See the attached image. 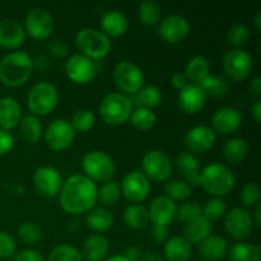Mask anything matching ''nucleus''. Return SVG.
Masks as SVG:
<instances>
[{
  "label": "nucleus",
  "mask_w": 261,
  "mask_h": 261,
  "mask_svg": "<svg viewBox=\"0 0 261 261\" xmlns=\"http://www.w3.org/2000/svg\"><path fill=\"white\" fill-rule=\"evenodd\" d=\"M98 201V188L83 173H74L66 178L59 194V203L71 216L87 214Z\"/></svg>",
  "instance_id": "nucleus-1"
},
{
  "label": "nucleus",
  "mask_w": 261,
  "mask_h": 261,
  "mask_svg": "<svg viewBox=\"0 0 261 261\" xmlns=\"http://www.w3.org/2000/svg\"><path fill=\"white\" fill-rule=\"evenodd\" d=\"M32 73V58L25 51L8 53L0 61V82L9 88L24 86Z\"/></svg>",
  "instance_id": "nucleus-2"
},
{
  "label": "nucleus",
  "mask_w": 261,
  "mask_h": 261,
  "mask_svg": "<svg viewBox=\"0 0 261 261\" xmlns=\"http://www.w3.org/2000/svg\"><path fill=\"white\" fill-rule=\"evenodd\" d=\"M236 178L233 172L228 166L223 163L213 162L200 171L199 177V186L203 188L204 191L216 198H223V196L231 194L233 190Z\"/></svg>",
  "instance_id": "nucleus-3"
},
{
  "label": "nucleus",
  "mask_w": 261,
  "mask_h": 261,
  "mask_svg": "<svg viewBox=\"0 0 261 261\" xmlns=\"http://www.w3.org/2000/svg\"><path fill=\"white\" fill-rule=\"evenodd\" d=\"M134 103L132 98L121 92H111L99 102L98 114L102 121L111 126H120L129 121Z\"/></svg>",
  "instance_id": "nucleus-4"
},
{
  "label": "nucleus",
  "mask_w": 261,
  "mask_h": 261,
  "mask_svg": "<svg viewBox=\"0 0 261 261\" xmlns=\"http://www.w3.org/2000/svg\"><path fill=\"white\" fill-rule=\"evenodd\" d=\"M79 54L97 61L106 58L111 51V40L96 28H83L75 36Z\"/></svg>",
  "instance_id": "nucleus-5"
},
{
  "label": "nucleus",
  "mask_w": 261,
  "mask_h": 261,
  "mask_svg": "<svg viewBox=\"0 0 261 261\" xmlns=\"http://www.w3.org/2000/svg\"><path fill=\"white\" fill-rule=\"evenodd\" d=\"M83 175L96 182H107L114 178L116 166L109 153L103 150H89L82 160Z\"/></svg>",
  "instance_id": "nucleus-6"
},
{
  "label": "nucleus",
  "mask_w": 261,
  "mask_h": 261,
  "mask_svg": "<svg viewBox=\"0 0 261 261\" xmlns=\"http://www.w3.org/2000/svg\"><path fill=\"white\" fill-rule=\"evenodd\" d=\"M58 88L50 82H40L31 88L27 97L28 110L35 116H47L58 107Z\"/></svg>",
  "instance_id": "nucleus-7"
},
{
  "label": "nucleus",
  "mask_w": 261,
  "mask_h": 261,
  "mask_svg": "<svg viewBox=\"0 0 261 261\" xmlns=\"http://www.w3.org/2000/svg\"><path fill=\"white\" fill-rule=\"evenodd\" d=\"M112 78L115 86L126 96H134L137 92H139V89L144 86L145 81L142 69L129 60H122L116 64Z\"/></svg>",
  "instance_id": "nucleus-8"
},
{
  "label": "nucleus",
  "mask_w": 261,
  "mask_h": 261,
  "mask_svg": "<svg viewBox=\"0 0 261 261\" xmlns=\"http://www.w3.org/2000/svg\"><path fill=\"white\" fill-rule=\"evenodd\" d=\"M173 171V163L167 153L152 149L142 158V172L153 182H167Z\"/></svg>",
  "instance_id": "nucleus-9"
},
{
  "label": "nucleus",
  "mask_w": 261,
  "mask_h": 261,
  "mask_svg": "<svg viewBox=\"0 0 261 261\" xmlns=\"http://www.w3.org/2000/svg\"><path fill=\"white\" fill-rule=\"evenodd\" d=\"M222 65L227 79L234 83H240L251 75L254 60L247 51L242 48H232L224 55Z\"/></svg>",
  "instance_id": "nucleus-10"
},
{
  "label": "nucleus",
  "mask_w": 261,
  "mask_h": 261,
  "mask_svg": "<svg viewBox=\"0 0 261 261\" xmlns=\"http://www.w3.org/2000/svg\"><path fill=\"white\" fill-rule=\"evenodd\" d=\"M25 35L35 41H46L51 37L55 28V22L47 9L41 7L32 8L24 19Z\"/></svg>",
  "instance_id": "nucleus-11"
},
{
  "label": "nucleus",
  "mask_w": 261,
  "mask_h": 261,
  "mask_svg": "<svg viewBox=\"0 0 261 261\" xmlns=\"http://www.w3.org/2000/svg\"><path fill=\"white\" fill-rule=\"evenodd\" d=\"M43 137L47 147L55 152H64L71 147L75 139V132L70 121L65 119H55L43 130Z\"/></svg>",
  "instance_id": "nucleus-12"
},
{
  "label": "nucleus",
  "mask_w": 261,
  "mask_h": 261,
  "mask_svg": "<svg viewBox=\"0 0 261 261\" xmlns=\"http://www.w3.org/2000/svg\"><path fill=\"white\" fill-rule=\"evenodd\" d=\"M121 195L132 204H142L150 193V181L139 170L130 171L120 182Z\"/></svg>",
  "instance_id": "nucleus-13"
},
{
  "label": "nucleus",
  "mask_w": 261,
  "mask_h": 261,
  "mask_svg": "<svg viewBox=\"0 0 261 261\" xmlns=\"http://www.w3.org/2000/svg\"><path fill=\"white\" fill-rule=\"evenodd\" d=\"M65 71L68 78L79 86L93 82L98 73L96 61L91 60L82 54H75L68 59L65 64Z\"/></svg>",
  "instance_id": "nucleus-14"
},
{
  "label": "nucleus",
  "mask_w": 261,
  "mask_h": 261,
  "mask_svg": "<svg viewBox=\"0 0 261 261\" xmlns=\"http://www.w3.org/2000/svg\"><path fill=\"white\" fill-rule=\"evenodd\" d=\"M33 186L36 191L43 198H55L60 194L63 186V177L55 167L41 166L33 173Z\"/></svg>",
  "instance_id": "nucleus-15"
},
{
  "label": "nucleus",
  "mask_w": 261,
  "mask_h": 261,
  "mask_svg": "<svg viewBox=\"0 0 261 261\" xmlns=\"http://www.w3.org/2000/svg\"><path fill=\"white\" fill-rule=\"evenodd\" d=\"M224 229L234 240L244 241L254 231L251 214L244 208H233L224 216Z\"/></svg>",
  "instance_id": "nucleus-16"
},
{
  "label": "nucleus",
  "mask_w": 261,
  "mask_h": 261,
  "mask_svg": "<svg viewBox=\"0 0 261 261\" xmlns=\"http://www.w3.org/2000/svg\"><path fill=\"white\" fill-rule=\"evenodd\" d=\"M190 23L184 15L171 14L163 18L158 25V33L168 43H178L190 35Z\"/></svg>",
  "instance_id": "nucleus-17"
},
{
  "label": "nucleus",
  "mask_w": 261,
  "mask_h": 261,
  "mask_svg": "<svg viewBox=\"0 0 261 261\" xmlns=\"http://www.w3.org/2000/svg\"><path fill=\"white\" fill-rule=\"evenodd\" d=\"M217 143V134L206 125L191 127L184 137V144L190 153H204L211 150Z\"/></svg>",
  "instance_id": "nucleus-18"
},
{
  "label": "nucleus",
  "mask_w": 261,
  "mask_h": 261,
  "mask_svg": "<svg viewBox=\"0 0 261 261\" xmlns=\"http://www.w3.org/2000/svg\"><path fill=\"white\" fill-rule=\"evenodd\" d=\"M208 96L198 84H189L178 92L177 106L186 115H196L205 107Z\"/></svg>",
  "instance_id": "nucleus-19"
},
{
  "label": "nucleus",
  "mask_w": 261,
  "mask_h": 261,
  "mask_svg": "<svg viewBox=\"0 0 261 261\" xmlns=\"http://www.w3.org/2000/svg\"><path fill=\"white\" fill-rule=\"evenodd\" d=\"M212 130L216 134L231 135L240 129L242 124V116L234 107H222L212 116Z\"/></svg>",
  "instance_id": "nucleus-20"
},
{
  "label": "nucleus",
  "mask_w": 261,
  "mask_h": 261,
  "mask_svg": "<svg viewBox=\"0 0 261 261\" xmlns=\"http://www.w3.org/2000/svg\"><path fill=\"white\" fill-rule=\"evenodd\" d=\"M25 41L24 27L15 19L0 22V46L5 50L18 51Z\"/></svg>",
  "instance_id": "nucleus-21"
},
{
  "label": "nucleus",
  "mask_w": 261,
  "mask_h": 261,
  "mask_svg": "<svg viewBox=\"0 0 261 261\" xmlns=\"http://www.w3.org/2000/svg\"><path fill=\"white\" fill-rule=\"evenodd\" d=\"M176 206L175 201L168 199L166 195H160L153 199L149 204L148 214H149V221L155 226H166L176 218Z\"/></svg>",
  "instance_id": "nucleus-22"
},
{
  "label": "nucleus",
  "mask_w": 261,
  "mask_h": 261,
  "mask_svg": "<svg viewBox=\"0 0 261 261\" xmlns=\"http://www.w3.org/2000/svg\"><path fill=\"white\" fill-rule=\"evenodd\" d=\"M175 167L177 172L180 173L184 181L193 186H199V177H200V163H199L198 158L195 154L190 152H182L176 157L175 160Z\"/></svg>",
  "instance_id": "nucleus-23"
},
{
  "label": "nucleus",
  "mask_w": 261,
  "mask_h": 261,
  "mask_svg": "<svg viewBox=\"0 0 261 261\" xmlns=\"http://www.w3.org/2000/svg\"><path fill=\"white\" fill-rule=\"evenodd\" d=\"M129 30V20L126 15L117 9H111L101 18V32L107 37H121Z\"/></svg>",
  "instance_id": "nucleus-24"
},
{
  "label": "nucleus",
  "mask_w": 261,
  "mask_h": 261,
  "mask_svg": "<svg viewBox=\"0 0 261 261\" xmlns=\"http://www.w3.org/2000/svg\"><path fill=\"white\" fill-rule=\"evenodd\" d=\"M22 120V107L19 102L13 97H2L0 98V129H15Z\"/></svg>",
  "instance_id": "nucleus-25"
},
{
  "label": "nucleus",
  "mask_w": 261,
  "mask_h": 261,
  "mask_svg": "<svg viewBox=\"0 0 261 261\" xmlns=\"http://www.w3.org/2000/svg\"><path fill=\"white\" fill-rule=\"evenodd\" d=\"M83 260L87 261H105L109 256L110 241L103 234H91L84 241L81 250Z\"/></svg>",
  "instance_id": "nucleus-26"
},
{
  "label": "nucleus",
  "mask_w": 261,
  "mask_h": 261,
  "mask_svg": "<svg viewBox=\"0 0 261 261\" xmlns=\"http://www.w3.org/2000/svg\"><path fill=\"white\" fill-rule=\"evenodd\" d=\"M199 256L203 261H221L227 256L228 244L226 240L217 234H211L198 245Z\"/></svg>",
  "instance_id": "nucleus-27"
},
{
  "label": "nucleus",
  "mask_w": 261,
  "mask_h": 261,
  "mask_svg": "<svg viewBox=\"0 0 261 261\" xmlns=\"http://www.w3.org/2000/svg\"><path fill=\"white\" fill-rule=\"evenodd\" d=\"M193 254L190 242L184 236H173L163 246V259L166 261H189Z\"/></svg>",
  "instance_id": "nucleus-28"
},
{
  "label": "nucleus",
  "mask_w": 261,
  "mask_h": 261,
  "mask_svg": "<svg viewBox=\"0 0 261 261\" xmlns=\"http://www.w3.org/2000/svg\"><path fill=\"white\" fill-rule=\"evenodd\" d=\"M86 224L94 233H105L114 226V216L105 206H94L87 213Z\"/></svg>",
  "instance_id": "nucleus-29"
},
{
  "label": "nucleus",
  "mask_w": 261,
  "mask_h": 261,
  "mask_svg": "<svg viewBox=\"0 0 261 261\" xmlns=\"http://www.w3.org/2000/svg\"><path fill=\"white\" fill-rule=\"evenodd\" d=\"M213 232V224L203 216L189 223L184 224V237L190 242V245H199L208 239Z\"/></svg>",
  "instance_id": "nucleus-30"
},
{
  "label": "nucleus",
  "mask_w": 261,
  "mask_h": 261,
  "mask_svg": "<svg viewBox=\"0 0 261 261\" xmlns=\"http://www.w3.org/2000/svg\"><path fill=\"white\" fill-rule=\"evenodd\" d=\"M124 223L135 231H143L150 223L148 209L142 204H129L122 213Z\"/></svg>",
  "instance_id": "nucleus-31"
},
{
  "label": "nucleus",
  "mask_w": 261,
  "mask_h": 261,
  "mask_svg": "<svg viewBox=\"0 0 261 261\" xmlns=\"http://www.w3.org/2000/svg\"><path fill=\"white\" fill-rule=\"evenodd\" d=\"M19 135L28 144H35L43 137V126L40 117L35 115H25L22 116L19 125H18Z\"/></svg>",
  "instance_id": "nucleus-32"
},
{
  "label": "nucleus",
  "mask_w": 261,
  "mask_h": 261,
  "mask_svg": "<svg viewBox=\"0 0 261 261\" xmlns=\"http://www.w3.org/2000/svg\"><path fill=\"white\" fill-rule=\"evenodd\" d=\"M133 103H137V107H143V109L154 110L162 103V92L157 86L148 84L143 86L139 92L134 94V98H132Z\"/></svg>",
  "instance_id": "nucleus-33"
},
{
  "label": "nucleus",
  "mask_w": 261,
  "mask_h": 261,
  "mask_svg": "<svg viewBox=\"0 0 261 261\" xmlns=\"http://www.w3.org/2000/svg\"><path fill=\"white\" fill-rule=\"evenodd\" d=\"M227 256L229 261H261V249L259 245L240 241L228 249Z\"/></svg>",
  "instance_id": "nucleus-34"
},
{
  "label": "nucleus",
  "mask_w": 261,
  "mask_h": 261,
  "mask_svg": "<svg viewBox=\"0 0 261 261\" xmlns=\"http://www.w3.org/2000/svg\"><path fill=\"white\" fill-rule=\"evenodd\" d=\"M211 74V65L208 59L196 55L188 61L185 66V75L191 84H199Z\"/></svg>",
  "instance_id": "nucleus-35"
},
{
  "label": "nucleus",
  "mask_w": 261,
  "mask_h": 261,
  "mask_svg": "<svg viewBox=\"0 0 261 261\" xmlns=\"http://www.w3.org/2000/svg\"><path fill=\"white\" fill-rule=\"evenodd\" d=\"M249 154V144L242 138H232L224 144L223 147V158L227 163L231 165H239Z\"/></svg>",
  "instance_id": "nucleus-36"
},
{
  "label": "nucleus",
  "mask_w": 261,
  "mask_h": 261,
  "mask_svg": "<svg viewBox=\"0 0 261 261\" xmlns=\"http://www.w3.org/2000/svg\"><path fill=\"white\" fill-rule=\"evenodd\" d=\"M206 96H212L214 98H224L229 93V84L224 78L218 75L209 74L201 83L198 84Z\"/></svg>",
  "instance_id": "nucleus-37"
},
{
  "label": "nucleus",
  "mask_w": 261,
  "mask_h": 261,
  "mask_svg": "<svg viewBox=\"0 0 261 261\" xmlns=\"http://www.w3.org/2000/svg\"><path fill=\"white\" fill-rule=\"evenodd\" d=\"M130 124L140 132H147L150 130L157 122V115L154 111L143 107H135L132 112V116L129 119Z\"/></svg>",
  "instance_id": "nucleus-38"
},
{
  "label": "nucleus",
  "mask_w": 261,
  "mask_h": 261,
  "mask_svg": "<svg viewBox=\"0 0 261 261\" xmlns=\"http://www.w3.org/2000/svg\"><path fill=\"white\" fill-rule=\"evenodd\" d=\"M162 9L153 0H144L138 7V18L144 25H154L161 22Z\"/></svg>",
  "instance_id": "nucleus-39"
},
{
  "label": "nucleus",
  "mask_w": 261,
  "mask_h": 261,
  "mask_svg": "<svg viewBox=\"0 0 261 261\" xmlns=\"http://www.w3.org/2000/svg\"><path fill=\"white\" fill-rule=\"evenodd\" d=\"M191 186L182 178L168 180L165 184V194L172 201H184L191 196Z\"/></svg>",
  "instance_id": "nucleus-40"
},
{
  "label": "nucleus",
  "mask_w": 261,
  "mask_h": 261,
  "mask_svg": "<svg viewBox=\"0 0 261 261\" xmlns=\"http://www.w3.org/2000/svg\"><path fill=\"white\" fill-rule=\"evenodd\" d=\"M227 213V204L223 200V198H216L212 196L211 199L206 200L204 206L201 208V214L209 222H217L223 218Z\"/></svg>",
  "instance_id": "nucleus-41"
},
{
  "label": "nucleus",
  "mask_w": 261,
  "mask_h": 261,
  "mask_svg": "<svg viewBox=\"0 0 261 261\" xmlns=\"http://www.w3.org/2000/svg\"><path fill=\"white\" fill-rule=\"evenodd\" d=\"M120 198H121V190H120L119 182L111 180L102 184L98 190V200L101 201L105 208L116 205L120 201Z\"/></svg>",
  "instance_id": "nucleus-42"
},
{
  "label": "nucleus",
  "mask_w": 261,
  "mask_h": 261,
  "mask_svg": "<svg viewBox=\"0 0 261 261\" xmlns=\"http://www.w3.org/2000/svg\"><path fill=\"white\" fill-rule=\"evenodd\" d=\"M18 239L25 245H37L42 241V229L35 222H23L18 227Z\"/></svg>",
  "instance_id": "nucleus-43"
},
{
  "label": "nucleus",
  "mask_w": 261,
  "mask_h": 261,
  "mask_svg": "<svg viewBox=\"0 0 261 261\" xmlns=\"http://www.w3.org/2000/svg\"><path fill=\"white\" fill-rule=\"evenodd\" d=\"M250 28L244 23H233L227 31V42L233 48H241L250 40Z\"/></svg>",
  "instance_id": "nucleus-44"
},
{
  "label": "nucleus",
  "mask_w": 261,
  "mask_h": 261,
  "mask_svg": "<svg viewBox=\"0 0 261 261\" xmlns=\"http://www.w3.org/2000/svg\"><path fill=\"white\" fill-rule=\"evenodd\" d=\"M70 124L75 133H87L93 129L94 124H96V115L92 110H78L71 117Z\"/></svg>",
  "instance_id": "nucleus-45"
},
{
  "label": "nucleus",
  "mask_w": 261,
  "mask_h": 261,
  "mask_svg": "<svg viewBox=\"0 0 261 261\" xmlns=\"http://www.w3.org/2000/svg\"><path fill=\"white\" fill-rule=\"evenodd\" d=\"M47 261H83L81 250L69 244L56 246L48 255Z\"/></svg>",
  "instance_id": "nucleus-46"
},
{
  "label": "nucleus",
  "mask_w": 261,
  "mask_h": 261,
  "mask_svg": "<svg viewBox=\"0 0 261 261\" xmlns=\"http://www.w3.org/2000/svg\"><path fill=\"white\" fill-rule=\"evenodd\" d=\"M240 201L245 208H254L260 201V188L255 182H246L240 190Z\"/></svg>",
  "instance_id": "nucleus-47"
},
{
  "label": "nucleus",
  "mask_w": 261,
  "mask_h": 261,
  "mask_svg": "<svg viewBox=\"0 0 261 261\" xmlns=\"http://www.w3.org/2000/svg\"><path fill=\"white\" fill-rule=\"evenodd\" d=\"M201 216H203L201 206L195 201H185L176 209V218L184 224L189 223V222L194 221Z\"/></svg>",
  "instance_id": "nucleus-48"
},
{
  "label": "nucleus",
  "mask_w": 261,
  "mask_h": 261,
  "mask_svg": "<svg viewBox=\"0 0 261 261\" xmlns=\"http://www.w3.org/2000/svg\"><path fill=\"white\" fill-rule=\"evenodd\" d=\"M15 251H17L15 240L8 232L0 231V259H10L14 256Z\"/></svg>",
  "instance_id": "nucleus-49"
},
{
  "label": "nucleus",
  "mask_w": 261,
  "mask_h": 261,
  "mask_svg": "<svg viewBox=\"0 0 261 261\" xmlns=\"http://www.w3.org/2000/svg\"><path fill=\"white\" fill-rule=\"evenodd\" d=\"M48 54H50L51 58L61 60V59H65L68 56L69 47L61 38H55L48 43Z\"/></svg>",
  "instance_id": "nucleus-50"
},
{
  "label": "nucleus",
  "mask_w": 261,
  "mask_h": 261,
  "mask_svg": "<svg viewBox=\"0 0 261 261\" xmlns=\"http://www.w3.org/2000/svg\"><path fill=\"white\" fill-rule=\"evenodd\" d=\"M14 147V138L7 130L0 129V157L8 154Z\"/></svg>",
  "instance_id": "nucleus-51"
},
{
  "label": "nucleus",
  "mask_w": 261,
  "mask_h": 261,
  "mask_svg": "<svg viewBox=\"0 0 261 261\" xmlns=\"http://www.w3.org/2000/svg\"><path fill=\"white\" fill-rule=\"evenodd\" d=\"M32 64L33 70H37L38 73H47L53 68V61L47 55H37L32 59Z\"/></svg>",
  "instance_id": "nucleus-52"
},
{
  "label": "nucleus",
  "mask_w": 261,
  "mask_h": 261,
  "mask_svg": "<svg viewBox=\"0 0 261 261\" xmlns=\"http://www.w3.org/2000/svg\"><path fill=\"white\" fill-rule=\"evenodd\" d=\"M150 239L153 242L160 245H165L170 237H168V227L166 226H155L153 224L152 229H150Z\"/></svg>",
  "instance_id": "nucleus-53"
},
{
  "label": "nucleus",
  "mask_w": 261,
  "mask_h": 261,
  "mask_svg": "<svg viewBox=\"0 0 261 261\" xmlns=\"http://www.w3.org/2000/svg\"><path fill=\"white\" fill-rule=\"evenodd\" d=\"M14 261H46L45 257L37 250L24 249L15 255Z\"/></svg>",
  "instance_id": "nucleus-54"
},
{
  "label": "nucleus",
  "mask_w": 261,
  "mask_h": 261,
  "mask_svg": "<svg viewBox=\"0 0 261 261\" xmlns=\"http://www.w3.org/2000/svg\"><path fill=\"white\" fill-rule=\"evenodd\" d=\"M171 84H172V87L175 89L181 91V89H184L190 83H189V79L186 78L185 73H182V71H177V73H175L172 76H171Z\"/></svg>",
  "instance_id": "nucleus-55"
},
{
  "label": "nucleus",
  "mask_w": 261,
  "mask_h": 261,
  "mask_svg": "<svg viewBox=\"0 0 261 261\" xmlns=\"http://www.w3.org/2000/svg\"><path fill=\"white\" fill-rule=\"evenodd\" d=\"M124 256L129 261H142L143 251L140 247L133 245V246H129L126 250H125Z\"/></svg>",
  "instance_id": "nucleus-56"
},
{
  "label": "nucleus",
  "mask_w": 261,
  "mask_h": 261,
  "mask_svg": "<svg viewBox=\"0 0 261 261\" xmlns=\"http://www.w3.org/2000/svg\"><path fill=\"white\" fill-rule=\"evenodd\" d=\"M249 93L255 98H260L261 96V78L260 76H255L251 79L249 84Z\"/></svg>",
  "instance_id": "nucleus-57"
},
{
  "label": "nucleus",
  "mask_w": 261,
  "mask_h": 261,
  "mask_svg": "<svg viewBox=\"0 0 261 261\" xmlns=\"http://www.w3.org/2000/svg\"><path fill=\"white\" fill-rule=\"evenodd\" d=\"M251 115L254 117L255 122L260 124L261 122V99L257 98L255 99L254 105L251 106Z\"/></svg>",
  "instance_id": "nucleus-58"
},
{
  "label": "nucleus",
  "mask_w": 261,
  "mask_h": 261,
  "mask_svg": "<svg viewBox=\"0 0 261 261\" xmlns=\"http://www.w3.org/2000/svg\"><path fill=\"white\" fill-rule=\"evenodd\" d=\"M142 261H165L163 255L157 251H148L143 252V259Z\"/></svg>",
  "instance_id": "nucleus-59"
},
{
  "label": "nucleus",
  "mask_w": 261,
  "mask_h": 261,
  "mask_svg": "<svg viewBox=\"0 0 261 261\" xmlns=\"http://www.w3.org/2000/svg\"><path fill=\"white\" fill-rule=\"evenodd\" d=\"M8 190H9L10 194H13V195H22V194L24 193V188L18 182L8 184Z\"/></svg>",
  "instance_id": "nucleus-60"
},
{
  "label": "nucleus",
  "mask_w": 261,
  "mask_h": 261,
  "mask_svg": "<svg viewBox=\"0 0 261 261\" xmlns=\"http://www.w3.org/2000/svg\"><path fill=\"white\" fill-rule=\"evenodd\" d=\"M254 214L251 216L252 218V223H254V227H256V228H259L261 226V206L260 204H257V205L254 206Z\"/></svg>",
  "instance_id": "nucleus-61"
},
{
  "label": "nucleus",
  "mask_w": 261,
  "mask_h": 261,
  "mask_svg": "<svg viewBox=\"0 0 261 261\" xmlns=\"http://www.w3.org/2000/svg\"><path fill=\"white\" fill-rule=\"evenodd\" d=\"M254 24H255V30L257 31V32H260L261 31V12H259L255 14L254 17Z\"/></svg>",
  "instance_id": "nucleus-62"
},
{
  "label": "nucleus",
  "mask_w": 261,
  "mask_h": 261,
  "mask_svg": "<svg viewBox=\"0 0 261 261\" xmlns=\"http://www.w3.org/2000/svg\"><path fill=\"white\" fill-rule=\"evenodd\" d=\"M105 261H129V260H127L124 255L115 254V255H110V256H107Z\"/></svg>",
  "instance_id": "nucleus-63"
}]
</instances>
